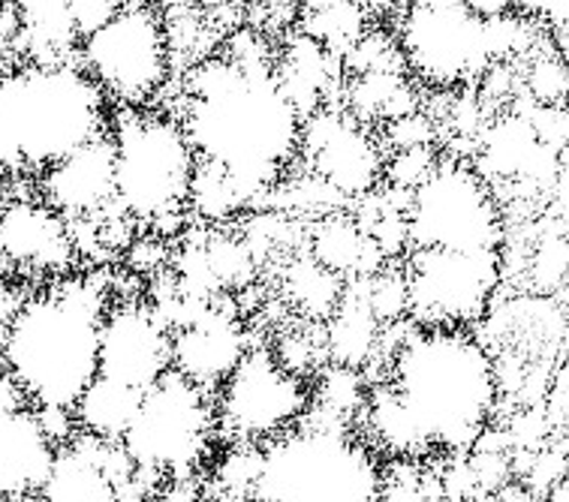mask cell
Wrapping results in <instances>:
<instances>
[{
	"label": "cell",
	"mask_w": 569,
	"mask_h": 502,
	"mask_svg": "<svg viewBox=\"0 0 569 502\" xmlns=\"http://www.w3.org/2000/svg\"><path fill=\"white\" fill-rule=\"evenodd\" d=\"M410 250H461L495 253L503 250L507 223L495 190L477 165L440 157V163L407 202Z\"/></svg>",
	"instance_id": "cell-7"
},
{
	"label": "cell",
	"mask_w": 569,
	"mask_h": 502,
	"mask_svg": "<svg viewBox=\"0 0 569 502\" xmlns=\"http://www.w3.org/2000/svg\"><path fill=\"white\" fill-rule=\"evenodd\" d=\"M19 46L28 63L37 67H54V63H73V49H82V40L76 33L70 3H19Z\"/></svg>",
	"instance_id": "cell-23"
},
{
	"label": "cell",
	"mask_w": 569,
	"mask_h": 502,
	"mask_svg": "<svg viewBox=\"0 0 569 502\" xmlns=\"http://www.w3.org/2000/svg\"><path fill=\"white\" fill-rule=\"evenodd\" d=\"M142 398H146L142 391L97 373V380L84 389V394L73 406L79 433L103 442H121L133 424Z\"/></svg>",
	"instance_id": "cell-24"
},
{
	"label": "cell",
	"mask_w": 569,
	"mask_h": 502,
	"mask_svg": "<svg viewBox=\"0 0 569 502\" xmlns=\"http://www.w3.org/2000/svg\"><path fill=\"white\" fill-rule=\"evenodd\" d=\"M398 46L407 72L437 91L477 82L491 67L486 19L470 3H407L398 21Z\"/></svg>",
	"instance_id": "cell-11"
},
{
	"label": "cell",
	"mask_w": 569,
	"mask_h": 502,
	"mask_svg": "<svg viewBox=\"0 0 569 502\" xmlns=\"http://www.w3.org/2000/svg\"><path fill=\"white\" fill-rule=\"evenodd\" d=\"M373 385L401 410L422 451L467 454L500 406L491 352L467 329H413Z\"/></svg>",
	"instance_id": "cell-2"
},
{
	"label": "cell",
	"mask_w": 569,
	"mask_h": 502,
	"mask_svg": "<svg viewBox=\"0 0 569 502\" xmlns=\"http://www.w3.org/2000/svg\"><path fill=\"white\" fill-rule=\"evenodd\" d=\"M3 205H7V202H3V199H0V217H3Z\"/></svg>",
	"instance_id": "cell-40"
},
{
	"label": "cell",
	"mask_w": 569,
	"mask_h": 502,
	"mask_svg": "<svg viewBox=\"0 0 569 502\" xmlns=\"http://www.w3.org/2000/svg\"><path fill=\"white\" fill-rule=\"evenodd\" d=\"M118 10H121V3H114V0H97V3L79 0V3H70L79 40L84 42L88 37H93V33L100 31V28H106V24L118 16Z\"/></svg>",
	"instance_id": "cell-35"
},
{
	"label": "cell",
	"mask_w": 569,
	"mask_h": 502,
	"mask_svg": "<svg viewBox=\"0 0 569 502\" xmlns=\"http://www.w3.org/2000/svg\"><path fill=\"white\" fill-rule=\"evenodd\" d=\"M248 352V331L239 317L223 313L218 304H211L197 322L172 331V370L208 394L232 376Z\"/></svg>",
	"instance_id": "cell-17"
},
{
	"label": "cell",
	"mask_w": 569,
	"mask_h": 502,
	"mask_svg": "<svg viewBox=\"0 0 569 502\" xmlns=\"http://www.w3.org/2000/svg\"><path fill=\"white\" fill-rule=\"evenodd\" d=\"M343 280L317 265L311 257L296 259L287 271V295L299 310L313 319H329L343 298Z\"/></svg>",
	"instance_id": "cell-27"
},
{
	"label": "cell",
	"mask_w": 569,
	"mask_h": 502,
	"mask_svg": "<svg viewBox=\"0 0 569 502\" xmlns=\"http://www.w3.org/2000/svg\"><path fill=\"white\" fill-rule=\"evenodd\" d=\"M79 259L70 223L42 199H10L0 217V265L63 274Z\"/></svg>",
	"instance_id": "cell-15"
},
{
	"label": "cell",
	"mask_w": 569,
	"mask_h": 502,
	"mask_svg": "<svg viewBox=\"0 0 569 502\" xmlns=\"http://www.w3.org/2000/svg\"><path fill=\"white\" fill-rule=\"evenodd\" d=\"M114 142V205L133 223H148L157 238L181 232L197 151L178 118L127 109L118 118Z\"/></svg>",
	"instance_id": "cell-5"
},
{
	"label": "cell",
	"mask_w": 569,
	"mask_h": 502,
	"mask_svg": "<svg viewBox=\"0 0 569 502\" xmlns=\"http://www.w3.org/2000/svg\"><path fill=\"white\" fill-rule=\"evenodd\" d=\"M368 7L365 3H301L299 24L305 37H311L331 58L343 61L356 42L368 33Z\"/></svg>",
	"instance_id": "cell-26"
},
{
	"label": "cell",
	"mask_w": 569,
	"mask_h": 502,
	"mask_svg": "<svg viewBox=\"0 0 569 502\" xmlns=\"http://www.w3.org/2000/svg\"><path fill=\"white\" fill-rule=\"evenodd\" d=\"M530 100L537 106H563L567 100V61L555 49L539 52L530 58V67L525 72Z\"/></svg>",
	"instance_id": "cell-32"
},
{
	"label": "cell",
	"mask_w": 569,
	"mask_h": 502,
	"mask_svg": "<svg viewBox=\"0 0 569 502\" xmlns=\"http://www.w3.org/2000/svg\"><path fill=\"white\" fill-rule=\"evenodd\" d=\"M109 100L82 63L0 72V174H42L106 133Z\"/></svg>",
	"instance_id": "cell-4"
},
{
	"label": "cell",
	"mask_w": 569,
	"mask_h": 502,
	"mask_svg": "<svg viewBox=\"0 0 569 502\" xmlns=\"http://www.w3.org/2000/svg\"><path fill=\"white\" fill-rule=\"evenodd\" d=\"M380 331H383V325L373 319L365 295L352 292V289H343L341 304L326 319V331H322L326 361L338 364V368L365 370V364H371L373 355H377Z\"/></svg>",
	"instance_id": "cell-22"
},
{
	"label": "cell",
	"mask_w": 569,
	"mask_h": 502,
	"mask_svg": "<svg viewBox=\"0 0 569 502\" xmlns=\"http://www.w3.org/2000/svg\"><path fill=\"white\" fill-rule=\"evenodd\" d=\"M214 440V394L169 370L163 380L146 391L121 449L136 470L172 482L197 479L199 463L206 461Z\"/></svg>",
	"instance_id": "cell-8"
},
{
	"label": "cell",
	"mask_w": 569,
	"mask_h": 502,
	"mask_svg": "<svg viewBox=\"0 0 569 502\" xmlns=\"http://www.w3.org/2000/svg\"><path fill=\"white\" fill-rule=\"evenodd\" d=\"M82 70L109 103L142 109L163 91L172 72L163 16L148 3H121L106 28L82 42Z\"/></svg>",
	"instance_id": "cell-9"
},
{
	"label": "cell",
	"mask_w": 569,
	"mask_h": 502,
	"mask_svg": "<svg viewBox=\"0 0 569 502\" xmlns=\"http://www.w3.org/2000/svg\"><path fill=\"white\" fill-rule=\"evenodd\" d=\"M542 502H569V484L567 482L555 484V488L542 496Z\"/></svg>",
	"instance_id": "cell-39"
},
{
	"label": "cell",
	"mask_w": 569,
	"mask_h": 502,
	"mask_svg": "<svg viewBox=\"0 0 569 502\" xmlns=\"http://www.w3.org/2000/svg\"><path fill=\"white\" fill-rule=\"evenodd\" d=\"M42 502H118V488L100 463V440H79L58 449L52 475L40 491Z\"/></svg>",
	"instance_id": "cell-21"
},
{
	"label": "cell",
	"mask_w": 569,
	"mask_h": 502,
	"mask_svg": "<svg viewBox=\"0 0 569 502\" xmlns=\"http://www.w3.org/2000/svg\"><path fill=\"white\" fill-rule=\"evenodd\" d=\"M206 259L211 274L218 280L220 292L223 289H241L248 287L257 271V257L250 253L244 238L229 235V232H208L206 241Z\"/></svg>",
	"instance_id": "cell-28"
},
{
	"label": "cell",
	"mask_w": 569,
	"mask_h": 502,
	"mask_svg": "<svg viewBox=\"0 0 569 502\" xmlns=\"http://www.w3.org/2000/svg\"><path fill=\"white\" fill-rule=\"evenodd\" d=\"M473 502H542L537 493H530L525 484L518 482H509L503 488H497L491 493H479Z\"/></svg>",
	"instance_id": "cell-38"
},
{
	"label": "cell",
	"mask_w": 569,
	"mask_h": 502,
	"mask_svg": "<svg viewBox=\"0 0 569 502\" xmlns=\"http://www.w3.org/2000/svg\"><path fill=\"white\" fill-rule=\"evenodd\" d=\"M437 163H440L437 148H410V151L386 154V184H392V190L398 193H413L416 187L435 172Z\"/></svg>",
	"instance_id": "cell-33"
},
{
	"label": "cell",
	"mask_w": 569,
	"mask_h": 502,
	"mask_svg": "<svg viewBox=\"0 0 569 502\" xmlns=\"http://www.w3.org/2000/svg\"><path fill=\"white\" fill-rule=\"evenodd\" d=\"M380 502H443L440 479L407 458H395L380 470Z\"/></svg>",
	"instance_id": "cell-30"
},
{
	"label": "cell",
	"mask_w": 569,
	"mask_h": 502,
	"mask_svg": "<svg viewBox=\"0 0 569 502\" xmlns=\"http://www.w3.org/2000/svg\"><path fill=\"white\" fill-rule=\"evenodd\" d=\"M0 72H3V70H0Z\"/></svg>",
	"instance_id": "cell-41"
},
{
	"label": "cell",
	"mask_w": 569,
	"mask_h": 502,
	"mask_svg": "<svg viewBox=\"0 0 569 502\" xmlns=\"http://www.w3.org/2000/svg\"><path fill=\"white\" fill-rule=\"evenodd\" d=\"M172 370V334L151 304L121 301L100 325V376L146 394Z\"/></svg>",
	"instance_id": "cell-14"
},
{
	"label": "cell",
	"mask_w": 569,
	"mask_h": 502,
	"mask_svg": "<svg viewBox=\"0 0 569 502\" xmlns=\"http://www.w3.org/2000/svg\"><path fill=\"white\" fill-rule=\"evenodd\" d=\"M299 154L322 184H329L341 199H365L383 181V144L350 114H311L301 123Z\"/></svg>",
	"instance_id": "cell-13"
},
{
	"label": "cell",
	"mask_w": 569,
	"mask_h": 502,
	"mask_svg": "<svg viewBox=\"0 0 569 502\" xmlns=\"http://www.w3.org/2000/svg\"><path fill=\"white\" fill-rule=\"evenodd\" d=\"M380 463L347 428L301 419L262 445L257 488L248 502H380Z\"/></svg>",
	"instance_id": "cell-6"
},
{
	"label": "cell",
	"mask_w": 569,
	"mask_h": 502,
	"mask_svg": "<svg viewBox=\"0 0 569 502\" xmlns=\"http://www.w3.org/2000/svg\"><path fill=\"white\" fill-rule=\"evenodd\" d=\"M407 319L416 329H470L503 283V250H410L405 257Z\"/></svg>",
	"instance_id": "cell-10"
},
{
	"label": "cell",
	"mask_w": 569,
	"mask_h": 502,
	"mask_svg": "<svg viewBox=\"0 0 569 502\" xmlns=\"http://www.w3.org/2000/svg\"><path fill=\"white\" fill-rule=\"evenodd\" d=\"M380 144H383L386 154H395V151H410V148H435L437 144V127L435 121L422 112L405 114L398 121L383 123L380 130Z\"/></svg>",
	"instance_id": "cell-34"
},
{
	"label": "cell",
	"mask_w": 569,
	"mask_h": 502,
	"mask_svg": "<svg viewBox=\"0 0 569 502\" xmlns=\"http://www.w3.org/2000/svg\"><path fill=\"white\" fill-rule=\"evenodd\" d=\"M109 304L103 287L88 278L54 283L21 298L0 364L7 368L31 410H73L100 373V325Z\"/></svg>",
	"instance_id": "cell-3"
},
{
	"label": "cell",
	"mask_w": 569,
	"mask_h": 502,
	"mask_svg": "<svg viewBox=\"0 0 569 502\" xmlns=\"http://www.w3.org/2000/svg\"><path fill=\"white\" fill-rule=\"evenodd\" d=\"M54 449L31 406L0 412V500L40 493L52 475Z\"/></svg>",
	"instance_id": "cell-18"
},
{
	"label": "cell",
	"mask_w": 569,
	"mask_h": 502,
	"mask_svg": "<svg viewBox=\"0 0 569 502\" xmlns=\"http://www.w3.org/2000/svg\"><path fill=\"white\" fill-rule=\"evenodd\" d=\"M308 257L338 278H373L383 271V253L373 247L359 220L341 214L320 217L308 238Z\"/></svg>",
	"instance_id": "cell-20"
},
{
	"label": "cell",
	"mask_w": 569,
	"mask_h": 502,
	"mask_svg": "<svg viewBox=\"0 0 569 502\" xmlns=\"http://www.w3.org/2000/svg\"><path fill=\"white\" fill-rule=\"evenodd\" d=\"M244 205L248 202L241 199V193L236 190V184L229 181L227 174H220L218 169H211V165L197 160V174H193L187 211H193L206 223H218V220H227V217H232Z\"/></svg>",
	"instance_id": "cell-29"
},
{
	"label": "cell",
	"mask_w": 569,
	"mask_h": 502,
	"mask_svg": "<svg viewBox=\"0 0 569 502\" xmlns=\"http://www.w3.org/2000/svg\"><path fill=\"white\" fill-rule=\"evenodd\" d=\"M347 103L352 121L389 123L419 112V93L413 79H407V72H365L350 76Z\"/></svg>",
	"instance_id": "cell-25"
},
{
	"label": "cell",
	"mask_w": 569,
	"mask_h": 502,
	"mask_svg": "<svg viewBox=\"0 0 569 502\" xmlns=\"http://www.w3.org/2000/svg\"><path fill=\"white\" fill-rule=\"evenodd\" d=\"M40 199L67 223L114 208V142L103 133L40 174Z\"/></svg>",
	"instance_id": "cell-16"
},
{
	"label": "cell",
	"mask_w": 569,
	"mask_h": 502,
	"mask_svg": "<svg viewBox=\"0 0 569 502\" xmlns=\"http://www.w3.org/2000/svg\"><path fill=\"white\" fill-rule=\"evenodd\" d=\"M308 410V382L280 368L269 349L250 347L214 394L218 440L223 436L229 445H266L299 428Z\"/></svg>",
	"instance_id": "cell-12"
},
{
	"label": "cell",
	"mask_w": 569,
	"mask_h": 502,
	"mask_svg": "<svg viewBox=\"0 0 569 502\" xmlns=\"http://www.w3.org/2000/svg\"><path fill=\"white\" fill-rule=\"evenodd\" d=\"M530 283L539 295H563L567 287V232L551 229L539 238L530 253Z\"/></svg>",
	"instance_id": "cell-31"
},
{
	"label": "cell",
	"mask_w": 569,
	"mask_h": 502,
	"mask_svg": "<svg viewBox=\"0 0 569 502\" xmlns=\"http://www.w3.org/2000/svg\"><path fill=\"white\" fill-rule=\"evenodd\" d=\"M301 123L274 70H241L211 54L187 72L181 127L199 163L227 174L244 202L278 187L299 157Z\"/></svg>",
	"instance_id": "cell-1"
},
{
	"label": "cell",
	"mask_w": 569,
	"mask_h": 502,
	"mask_svg": "<svg viewBox=\"0 0 569 502\" xmlns=\"http://www.w3.org/2000/svg\"><path fill=\"white\" fill-rule=\"evenodd\" d=\"M563 160V157H560ZM482 178L500 174V178H546L558 174V154H551L539 142L537 133L521 114H503L497 121L482 127L479 135V169Z\"/></svg>",
	"instance_id": "cell-19"
},
{
	"label": "cell",
	"mask_w": 569,
	"mask_h": 502,
	"mask_svg": "<svg viewBox=\"0 0 569 502\" xmlns=\"http://www.w3.org/2000/svg\"><path fill=\"white\" fill-rule=\"evenodd\" d=\"M166 262V241L157 235H148L142 241L130 244V268L139 274H154Z\"/></svg>",
	"instance_id": "cell-36"
},
{
	"label": "cell",
	"mask_w": 569,
	"mask_h": 502,
	"mask_svg": "<svg viewBox=\"0 0 569 502\" xmlns=\"http://www.w3.org/2000/svg\"><path fill=\"white\" fill-rule=\"evenodd\" d=\"M19 308H21V298L16 295L7 283H0V349H3V343H7V334H10L12 319H16V313H19Z\"/></svg>",
	"instance_id": "cell-37"
}]
</instances>
